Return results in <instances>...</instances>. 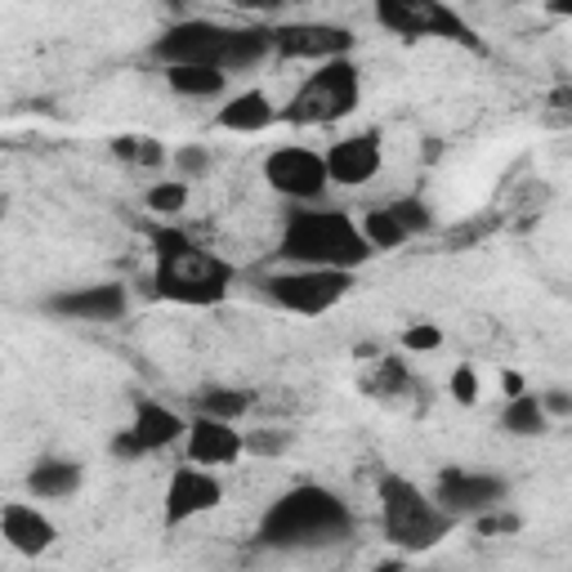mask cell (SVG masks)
I'll use <instances>...</instances> for the list:
<instances>
[{
    "instance_id": "603a6c76",
    "label": "cell",
    "mask_w": 572,
    "mask_h": 572,
    "mask_svg": "<svg viewBox=\"0 0 572 572\" xmlns=\"http://www.w3.org/2000/svg\"><path fill=\"white\" fill-rule=\"evenodd\" d=\"M358 233H362V242H367L371 251H398V247L407 242V233L398 228V219H394L385 206H371V211H362Z\"/></svg>"
},
{
    "instance_id": "ffe728a7",
    "label": "cell",
    "mask_w": 572,
    "mask_h": 572,
    "mask_svg": "<svg viewBox=\"0 0 572 572\" xmlns=\"http://www.w3.org/2000/svg\"><path fill=\"white\" fill-rule=\"evenodd\" d=\"M251 403H255L251 390H233V385H206V390H198V416H206V420L237 425L251 412Z\"/></svg>"
},
{
    "instance_id": "5bb4252c",
    "label": "cell",
    "mask_w": 572,
    "mask_h": 572,
    "mask_svg": "<svg viewBox=\"0 0 572 572\" xmlns=\"http://www.w3.org/2000/svg\"><path fill=\"white\" fill-rule=\"evenodd\" d=\"M380 162H385V153H380V139L371 130L362 134H345L336 139L331 148L322 153V166H326V183H341V188H362L380 175Z\"/></svg>"
},
{
    "instance_id": "3957f363",
    "label": "cell",
    "mask_w": 572,
    "mask_h": 572,
    "mask_svg": "<svg viewBox=\"0 0 572 572\" xmlns=\"http://www.w3.org/2000/svg\"><path fill=\"white\" fill-rule=\"evenodd\" d=\"M153 242V291L170 305H188V309H211L233 291L237 269L198 247L179 224H162L148 233Z\"/></svg>"
},
{
    "instance_id": "8992f818",
    "label": "cell",
    "mask_w": 572,
    "mask_h": 572,
    "mask_svg": "<svg viewBox=\"0 0 572 572\" xmlns=\"http://www.w3.org/2000/svg\"><path fill=\"white\" fill-rule=\"evenodd\" d=\"M362 99V76H358V63L354 59H331V63H318L300 90L291 94L277 117H286L291 126H336L345 121Z\"/></svg>"
},
{
    "instance_id": "ba28073f",
    "label": "cell",
    "mask_w": 572,
    "mask_h": 572,
    "mask_svg": "<svg viewBox=\"0 0 572 572\" xmlns=\"http://www.w3.org/2000/svg\"><path fill=\"white\" fill-rule=\"evenodd\" d=\"M260 291L286 309V313H300V318H322L336 309L349 291H354V273H336V269H277L260 282Z\"/></svg>"
},
{
    "instance_id": "cb8c5ba5",
    "label": "cell",
    "mask_w": 572,
    "mask_h": 572,
    "mask_svg": "<svg viewBox=\"0 0 572 572\" xmlns=\"http://www.w3.org/2000/svg\"><path fill=\"white\" fill-rule=\"evenodd\" d=\"M394 219H398V228L407 233V242H412V237H420V233H429V228H434V206H429L425 198H394L390 206H385Z\"/></svg>"
},
{
    "instance_id": "9a60e30c",
    "label": "cell",
    "mask_w": 572,
    "mask_h": 572,
    "mask_svg": "<svg viewBox=\"0 0 572 572\" xmlns=\"http://www.w3.org/2000/svg\"><path fill=\"white\" fill-rule=\"evenodd\" d=\"M183 452L193 465L202 469H219V465H233L237 456L247 452L242 443V429L228 425V420H206V416H193L183 429Z\"/></svg>"
},
{
    "instance_id": "d4e9b609",
    "label": "cell",
    "mask_w": 572,
    "mask_h": 572,
    "mask_svg": "<svg viewBox=\"0 0 572 572\" xmlns=\"http://www.w3.org/2000/svg\"><path fill=\"white\" fill-rule=\"evenodd\" d=\"M143 202H148L157 215H179L188 206V183L183 179H162V183L148 188V198Z\"/></svg>"
},
{
    "instance_id": "4316f807",
    "label": "cell",
    "mask_w": 572,
    "mask_h": 572,
    "mask_svg": "<svg viewBox=\"0 0 572 572\" xmlns=\"http://www.w3.org/2000/svg\"><path fill=\"white\" fill-rule=\"evenodd\" d=\"M175 170H179L183 183H188V179H198V175L211 170V153L202 148V143H183V148L175 153Z\"/></svg>"
},
{
    "instance_id": "7c38bea8",
    "label": "cell",
    "mask_w": 572,
    "mask_h": 572,
    "mask_svg": "<svg viewBox=\"0 0 572 572\" xmlns=\"http://www.w3.org/2000/svg\"><path fill=\"white\" fill-rule=\"evenodd\" d=\"M224 505V484L215 479V469H202V465H179L166 484V528H179V523L198 519L206 510Z\"/></svg>"
},
{
    "instance_id": "30bf717a",
    "label": "cell",
    "mask_w": 572,
    "mask_h": 572,
    "mask_svg": "<svg viewBox=\"0 0 572 572\" xmlns=\"http://www.w3.org/2000/svg\"><path fill=\"white\" fill-rule=\"evenodd\" d=\"M264 179L273 193L291 198L300 206H318L322 193H326V166H322V153L313 148H300V143H286V148H273L264 157Z\"/></svg>"
},
{
    "instance_id": "d590c367",
    "label": "cell",
    "mask_w": 572,
    "mask_h": 572,
    "mask_svg": "<svg viewBox=\"0 0 572 572\" xmlns=\"http://www.w3.org/2000/svg\"><path fill=\"white\" fill-rule=\"evenodd\" d=\"M376 572H403V563H380Z\"/></svg>"
},
{
    "instance_id": "52a82bcc",
    "label": "cell",
    "mask_w": 572,
    "mask_h": 572,
    "mask_svg": "<svg viewBox=\"0 0 572 572\" xmlns=\"http://www.w3.org/2000/svg\"><path fill=\"white\" fill-rule=\"evenodd\" d=\"M376 23L394 32V36H407V40H452V45H465V50L474 55H488L484 36L474 32L452 5H443V0H380L376 5Z\"/></svg>"
},
{
    "instance_id": "e575fe53",
    "label": "cell",
    "mask_w": 572,
    "mask_h": 572,
    "mask_svg": "<svg viewBox=\"0 0 572 572\" xmlns=\"http://www.w3.org/2000/svg\"><path fill=\"white\" fill-rule=\"evenodd\" d=\"M501 385H505V394H510V398L528 394V390H523V376H519V371H505V376H501Z\"/></svg>"
},
{
    "instance_id": "4fadbf2b",
    "label": "cell",
    "mask_w": 572,
    "mask_h": 572,
    "mask_svg": "<svg viewBox=\"0 0 572 572\" xmlns=\"http://www.w3.org/2000/svg\"><path fill=\"white\" fill-rule=\"evenodd\" d=\"M55 318L68 322H117L130 309V296L121 282H94V286H72V291H59L45 300Z\"/></svg>"
},
{
    "instance_id": "e0dca14e",
    "label": "cell",
    "mask_w": 572,
    "mask_h": 572,
    "mask_svg": "<svg viewBox=\"0 0 572 572\" xmlns=\"http://www.w3.org/2000/svg\"><path fill=\"white\" fill-rule=\"evenodd\" d=\"M130 434L139 439V448L143 452H166L170 443H179L183 439V429H188V420L179 416V412H170L166 403H157V398H139V407H134V420L126 425Z\"/></svg>"
},
{
    "instance_id": "7402d4cb",
    "label": "cell",
    "mask_w": 572,
    "mask_h": 572,
    "mask_svg": "<svg viewBox=\"0 0 572 572\" xmlns=\"http://www.w3.org/2000/svg\"><path fill=\"white\" fill-rule=\"evenodd\" d=\"M166 85L183 99H219L228 76L211 72V68H166Z\"/></svg>"
},
{
    "instance_id": "277c9868",
    "label": "cell",
    "mask_w": 572,
    "mask_h": 572,
    "mask_svg": "<svg viewBox=\"0 0 572 572\" xmlns=\"http://www.w3.org/2000/svg\"><path fill=\"white\" fill-rule=\"evenodd\" d=\"M277 255L291 269H336V273H354L362 269L376 251L362 242L358 219L341 206H300L291 211L282 228Z\"/></svg>"
},
{
    "instance_id": "f1b7e54d",
    "label": "cell",
    "mask_w": 572,
    "mask_h": 572,
    "mask_svg": "<svg viewBox=\"0 0 572 572\" xmlns=\"http://www.w3.org/2000/svg\"><path fill=\"white\" fill-rule=\"evenodd\" d=\"M452 398L465 403V407H469V403H479V376H474V367L461 362V367L452 371Z\"/></svg>"
},
{
    "instance_id": "ac0fdd59",
    "label": "cell",
    "mask_w": 572,
    "mask_h": 572,
    "mask_svg": "<svg viewBox=\"0 0 572 572\" xmlns=\"http://www.w3.org/2000/svg\"><path fill=\"white\" fill-rule=\"evenodd\" d=\"M219 130L228 134H264L273 121H277V108L264 90H242V94H233V99L219 108Z\"/></svg>"
},
{
    "instance_id": "d6986e66",
    "label": "cell",
    "mask_w": 572,
    "mask_h": 572,
    "mask_svg": "<svg viewBox=\"0 0 572 572\" xmlns=\"http://www.w3.org/2000/svg\"><path fill=\"white\" fill-rule=\"evenodd\" d=\"M81 479H85L81 461L50 456V461H36V465L27 469V492H32L36 501H63V497H72V492L81 488Z\"/></svg>"
},
{
    "instance_id": "f546056e",
    "label": "cell",
    "mask_w": 572,
    "mask_h": 572,
    "mask_svg": "<svg viewBox=\"0 0 572 572\" xmlns=\"http://www.w3.org/2000/svg\"><path fill=\"white\" fill-rule=\"evenodd\" d=\"M479 528H484L488 537H501V533H519V528H523V519H519V514H510V510L501 505V510H492V514H484V519H479Z\"/></svg>"
},
{
    "instance_id": "7a4b0ae2",
    "label": "cell",
    "mask_w": 572,
    "mask_h": 572,
    "mask_svg": "<svg viewBox=\"0 0 572 572\" xmlns=\"http://www.w3.org/2000/svg\"><path fill=\"white\" fill-rule=\"evenodd\" d=\"M354 528V510L341 492H331L322 484H296L269 501L260 514L255 541L264 550H318L336 546Z\"/></svg>"
},
{
    "instance_id": "6da1fadb",
    "label": "cell",
    "mask_w": 572,
    "mask_h": 572,
    "mask_svg": "<svg viewBox=\"0 0 572 572\" xmlns=\"http://www.w3.org/2000/svg\"><path fill=\"white\" fill-rule=\"evenodd\" d=\"M273 55V27H228L211 19H179L153 40V59L166 68H211V72H242Z\"/></svg>"
},
{
    "instance_id": "4dcf8cb0",
    "label": "cell",
    "mask_w": 572,
    "mask_h": 572,
    "mask_svg": "<svg viewBox=\"0 0 572 572\" xmlns=\"http://www.w3.org/2000/svg\"><path fill=\"white\" fill-rule=\"evenodd\" d=\"M403 385H407V371H403V362H398V358H385V362H380V380H376V390L398 394Z\"/></svg>"
},
{
    "instance_id": "836d02e7",
    "label": "cell",
    "mask_w": 572,
    "mask_h": 572,
    "mask_svg": "<svg viewBox=\"0 0 572 572\" xmlns=\"http://www.w3.org/2000/svg\"><path fill=\"white\" fill-rule=\"evenodd\" d=\"M541 398V412L546 416H572V398L563 390H550V394H537Z\"/></svg>"
},
{
    "instance_id": "1f68e13d",
    "label": "cell",
    "mask_w": 572,
    "mask_h": 572,
    "mask_svg": "<svg viewBox=\"0 0 572 572\" xmlns=\"http://www.w3.org/2000/svg\"><path fill=\"white\" fill-rule=\"evenodd\" d=\"M139 166H162L166 162V148H162V139H134V157Z\"/></svg>"
},
{
    "instance_id": "5b68a950",
    "label": "cell",
    "mask_w": 572,
    "mask_h": 572,
    "mask_svg": "<svg viewBox=\"0 0 572 572\" xmlns=\"http://www.w3.org/2000/svg\"><path fill=\"white\" fill-rule=\"evenodd\" d=\"M376 497H380V533H385V541L403 555L434 550L456 528V519H448L434 505V497L425 488H416L412 479H403V474H380Z\"/></svg>"
},
{
    "instance_id": "44dd1931",
    "label": "cell",
    "mask_w": 572,
    "mask_h": 572,
    "mask_svg": "<svg viewBox=\"0 0 572 572\" xmlns=\"http://www.w3.org/2000/svg\"><path fill=\"white\" fill-rule=\"evenodd\" d=\"M501 425H505V434H514V439H537V434H546L550 416L541 412V398H537V394H519V398L505 403Z\"/></svg>"
},
{
    "instance_id": "2e32d148",
    "label": "cell",
    "mask_w": 572,
    "mask_h": 572,
    "mask_svg": "<svg viewBox=\"0 0 572 572\" xmlns=\"http://www.w3.org/2000/svg\"><path fill=\"white\" fill-rule=\"evenodd\" d=\"M0 537H5L10 550L36 559L45 555L55 541H59V528L50 523V514L27 505V501H10V505H0Z\"/></svg>"
},
{
    "instance_id": "484cf974",
    "label": "cell",
    "mask_w": 572,
    "mask_h": 572,
    "mask_svg": "<svg viewBox=\"0 0 572 572\" xmlns=\"http://www.w3.org/2000/svg\"><path fill=\"white\" fill-rule=\"evenodd\" d=\"M439 345H443V326H434V322H412L403 331V349L407 354H434Z\"/></svg>"
},
{
    "instance_id": "d6a6232c",
    "label": "cell",
    "mask_w": 572,
    "mask_h": 572,
    "mask_svg": "<svg viewBox=\"0 0 572 572\" xmlns=\"http://www.w3.org/2000/svg\"><path fill=\"white\" fill-rule=\"evenodd\" d=\"M112 456H117V461H143V456H148V452L139 448V439L130 434V429H121V434L112 439Z\"/></svg>"
},
{
    "instance_id": "9c48e42d",
    "label": "cell",
    "mask_w": 572,
    "mask_h": 572,
    "mask_svg": "<svg viewBox=\"0 0 572 572\" xmlns=\"http://www.w3.org/2000/svg\"><path fill=\"white\" fill-rule=\"evenodd\" d=\"M510 497V484L497 479V474L484 469H465V465H443L439 469V484H434V505L448 519H484L492 510H501Z\"/></svg>"
},
{
    "instance_id": "83f0119b",
    "label": "cell",
    "mask_w": 572,
    "mask_h": 572,
    "mask_svg": "<svg viewBox=\"0 0 572 572\" xmlns=\"http://www.w3.org/2000/svg\"><path fill=\"white\" fill-rule=\"evenodd\" d=\"M242 443H247V452H255V456H277V452H286V434H273V429H251V434H242Z\"/></svg>"
},
{
    "instance_id": "8fae6325",
    "label": "cell",
    "mask_w": 572,
    "mask_h": 572,
    "mask_svg": "<svg viewBox=\"0 0 572 572\" xmlns=\"http://www.w3.org/2000/svg\"><path fill=\"white\" fill-rule=\"evenodd\" d=\"M354 36L349 27L336 23H282L273 27V55L282 59H313V63H331V59H349Z\"/></svg>"
}]
</instances>
